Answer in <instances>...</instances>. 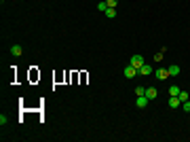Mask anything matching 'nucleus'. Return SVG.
Listing matches in <instances>:
<instances>
[{"mask_svg":"<svg viewBox=\"0 0 190 142\" xmlns=\"http://www.w3.org/2000/svg\"><path fill=\"white\" fill-rule=\"evenodd\" d=\"M6 121H9V119L4 117V115H0V125H6Z\"/></svg>","mask_w":190,"mask_h":142,"instance_id":"dca6fc26","label":"nucleus"},{"mask_svg":"<svg viewBox=\"0 0 190 142\" xmlns=\"http://www.w3.org/2000/svg\"><path fill=\"white\" fill-rule=\"evenodd\" d=\"M179 91L182 89H179L178 85H169V95H179Z\"/></svg>","mask_w":190,"mask_h":142,"instance_id":"9d476101","label":"nucleus"},{"mask_svg":"<svg viewBox=\"0 0 190 142\" xmlns=\"http://www.w3.org/2000/svg\"><path fill=\"white\" fill-rule=\"evenodd\" d=\"M179 100H182V102H186V100H190V95L186 94V91H179V95H178Z\"/></svg>","mask_w":190,"mask_h":142,"instance_id":"ddd939ff","label":"nucleus"},{"mask_svg":"<svg viewBox=\"0 0 190 142\" xmlns=\"http://www.w3.org/2000/svg\"><path fill=\"white\" fill-rule=\"evenodd\" d=\"M135 95H146V87H142V85L135 87Z\"/></svg>","mask_w":190,"mask_h":142,"instance_id":"f8f14e48","label":"nucleus"},{"mask_svg":"<svg viewBox=\"0 0 190 142\" xmlns=\"http://www.w3.org/2000/svg\"><path fill=\"white\" fill-rule=\"evenodd\" d=\"M106 4L110 9H116V4H119V0H106Z\"/></svg>","mask_w":190,"mask_h":142,"instance_id":"4468645a","label":"nucleus"},{"mask_svg":"<svg viewBox=\"0 0 190 142\" xmlns=\"http://www.w3.org/2000/svg\"><path fill=\"white\" fill-rule=\"evenodd\" d=\"M106 17H110V19H112V17H116V11L108 7V9H106Z\"/></svg>","mask_w":190,"mask_h":142,"instance_id":"9b49d317","label":"nucleus"},{"mask_svg":"<svg viewBox=\"0 0 190 142\" xmlns=\"http://www.w3.org/2000/svg\"><path fill=\"white\" fill-rule=\"evenodd\" d=\"M144 64H146V62H144L142 55H133V57H131V66H135V68H142Z\"/></svg>","mask_w":190,"mask_h":142,"instance_id":"f03ea898","label":"nucleus"},{"mask_svg":"<svg viewBox=\"0 0 190 142\" xmlns=\"http://www.w3.org/2000/svg\"><path fill=\"white\" fill-rule=\"evenodd\" d=\"M137 72H140V74H144V76H148V74H152V66L144 64L142 68H137Z\"/></svg>","mask_w":190,"mask_h":142,"instance_id":"0eeeda50","label":"nucleus"},{"mask_svg":"<svg viewBox=\"0 0 190 142\" xmlns=\"http://www.w3.org/2000/svg\"><path fill=\"white\" fill-rule=\"evenodd\" d=\"M123 74H125V79H133V76H135V74H137V68H135V66H127V68H125V70H123Z\"/></svg>","mask_w":190,"mask_h":142,"instance_id":"f257e3e1","label":"nucleus"},{"mask_svg":"<svg viewBox=\"0 0 190 142\" xmlns=\"http://www.w3.org/2000/svg\"><path fill=\"white\" fill-rule=\"evenodd\" d=\"M156 95H158V91H156L154 87H146V98H148V100H150V102H152V100H154Z\"/></svg>","mask_w":190,"mask_h":142,"instance_id":"39448f33","label":"nucleus"},{"mask_svg":"<svg viewBox=\"0 0 190 142\" xmlns=\"http://www.w3.org/2000/svg\"><path fill=\"white\" fill-rule=\"evenodd\" d=\"M179 106H182V100H179L178 95H171V98H169V108L175 110V108H179Z\"/></svg>","mask_w":190,"mask_h":142,"instance_id":"7ed1b4c3","label":"nucleus"},{"mask_svg":"<svg viewBox=\"0 0 190 142\" xmlns=\"http://www.w3.org/2000/svg\"><path fill=\"white\" fill-rule=\"evenodd\" d=\"M188 115H190V112H188Z\"/></svg>","mask_w":190,"mask_h":142,"instance_id":"f3484780","label":"nucleus"},{"mask_svg":"<svg viewBox=\"0 0 190 142\" xmlns=\"http://www.w3.org/2000/svg\"><path fill=\"white\" fill-rule=\"evenodd\" d=\"M167 70H169V76H178V74H179V66H175V64H171V66H169Z\"/></svg>","mask_w":190,"mask_h":142,"instance_id":"1a4fd4ad","label":"nucleus"},{"mask_svg":"<svg viewBox=\"0 0 190 142\" xmlns=\"http://www.w3.org/2000/svg\"><path fill=\"white\" fill-rule=\"evenodd\" d=\"M11 53L15 55V57H19V55L24 53V49H21V45H13V47H11Z\"/></svg>","mask_w":190,"mask_h":142,"instance_id":"6e6552de","label":"nucleus"},{"mask_svg":"<svg viewBox=\"0 0 190 142\" xmlns=\"http://www.w3.org/2000/svg\"><path fill=\"white\" fill-rule=\"evenodd\" d=\"M156 79H158V81L169 79V70H167V68H156Z\"/></svg>","mask_w":190,"mask_h":142,"instance_id":"20e7f679","label":"nucleus"},{"mask_svg":"<svg viewBox=\"0 0 190 142\" xmlns=\"http://www.w3.org/2000/svg\"><path fill=\"white\" fill-rule=\"evenodd\" d=\"M97 9H99V11H104V13H106L108 4H106V2H99V4H97Z\"/></svg>","mask_w":190,"mask_h":142,"instance_id":"2eb2a0df","label":"nucleus"},{"mask_svg":"<svg viewBox=\"0 0 190 142\" xmlns=\"http://www.w3.org/2000/svg\"><path fill=\"white\" fill-rule=\"evenodd\" d=\"M148 102H150V100H148L146 95H137V102H135V104H137V108H146Z\"/></svg>","mask_w":190,"mask_h":142,"instance_id":"423d86ee","label":"nucleus"}]
</instances>
